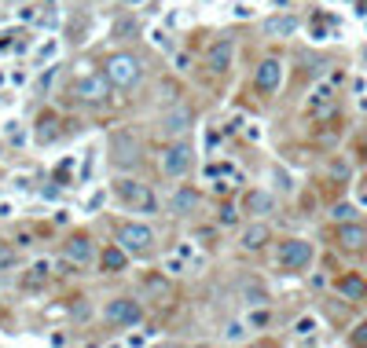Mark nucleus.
I'll return each mask as SVG.
<instances>
[{
    "label": "nucleus",
    "instance_id": "6ab92c4d",
    "mask_svg": "<svg viewBox=\"0 0 367 348\" xmlns=\"http://www.w3.org/2000/svg\"><path fill=\"white\" fill-rule=\"evenodd\" d=\"M195 191H191V187H184V191H177V194H172V202H169V209H172V216H187L191 209H195Z\"/></svg>",
    "mask_w": 367,
    "mask_h": 348
},
{
    "label": "nucleus",
    "instance_id": "4468645a",
    "mask_svg": "<svg viewBox=\"0 0 367 348\" xmlns=\"http://www.w3.org/2000/svg\"><path fill=\"white\" fill-rule=\"evenodd\" d=\"M67 257L74 260V264H89V260L96 257V246H92V238H84V235H74L70 242H67Z\"/></svg>",
    "mask_w": 367,
    "mask_h": 348
},
{
    "label": "nucleus",
    "instance_id": "5701e85b",
    "mask_svg": "<svg viewBox=\"0 0 367 348\" xmlns=\"http://www.w3.org/2000/svg\"><path fill=\"white\" fill-rule=\"evenodd\" d=\"M48 275H52V264H48V260H37V264L30 268V275H26V286H40Z\"/></svg>",
    "mask_w": 367,
    "mask_h": 348
},
{
    "label": "nucleus",
    "instance_id": "7ed1b4c3",
    "mask_svg": "<svg viewBox=\"0 0 367 348\" xmlns=\"http://www.w3.org/2000/svg\"><path fill=\"white\" fill-rule=\"evenodd\" d=\"M191 125H195V111H191L187 103H177V106H169V111L158 118V133L165 140H180L184 133H191Z\"/></svg>",
    "mask_w": 367,
    "mask_h": 348
},
{
    "label": "nucleus",
    "instance_id": "39448f33",
    "mask_svg": "<svg viewBox=\"0 0 367 348\" xmlns=\"http://www.w3.org/2000/svg\"><path fill=\"white\" fill-rule=\"evenodd\" d=\"M191 162H195V150H191V143H184V140H172L158 155V165H162L165 176H184L191 169Z\"/></svg>",
    "mask_w": 367,
    "mask_h": 348
},
{
    "label": "nucleus",
    "instance_id": "f704fd0d",
    "mask_svg": "<svg viewBox=\"0 0 367 348\" xmlns=\"http://www.w3.org/2000/svg\"><path fill=\"white\" fill-rule=\"evenodd\" d=\"M121 4H125V8H136V4H143V0H121Z\"/></svg>",
    "mask_w": 367,
    "mask_h": 348
},
{
    "label": "nucleus",
    "instance_id": "dca6fc26",
    "mask_svg": "<svg viewBox=\"0 0 367 348\" xmlns=\"http://www.w3.org/2000/svg\"><path fill=\"white\" fill-rule=\"evenodd\" d=\"M331 103H334V89H331V81H323V84H316L312 96H309V114H323Z\"/></svg>",
    "mask_w": 367,
    "mask_h": 348
},
{
    "label": "nucleus",
    "instance_id": "bb28decb",
    "mask_svg": "<svg viewBox=\"0 0 367 348\" xmlns=\"http://www.w3.org/2000/svg\"><path fill=\"white\" fill-rule=\"evenodd\" d=\"M52 125H55L52 118H48V121L40 118V125H37V140H40V143H52V140H55V128H52Z\"/></svg>",
    "mask_w": 367,
    "mask_h": 348
},
{
    "label": "nucleus",
    "instance_id": "cd10ccee",
    "mask_svg": "<svg viewBox=\"0 0 367 348\" xmlns=\"http://www.w3.org/2000/svg\"><path fill=\"white\" fill-rule=\"evenodd\" d=\"M15 246H18V249H30V246H33V235H30V231H18V235H15Z\"/></svg>",
    "mask_w": 367,
    "mask_h": 348
},
{
    "label": "nucleus",
    "instance_id": "7c9ffc66",
    "mask_svg": "<svg viewBox=\"0 0 367 348\" xmlns=\"http://www.w3.org/2000/svg\"><path fill=\"white\" fill-rule=\"evenodd\" d=\"M353 344H367V322H360L353 330Z\"/></svg>",
    "mask_w": 367,
    "mask_h": 348
},
{
    "label": "nucleus",
    "instance_id": "c756f323",
    "mask_svg": "<svg viewBox=\"0 0 367 348\" xmlns=\"http://www.w3.org/2000/svg\"><path fill=\"white\" fill-rule=\"evenodd\" d=\"M165 268H169L172 275H184V264H180V257H165Z\"/></svg>",
    "mask_w": 367,
    "mask_h": 348
},
{
    "label": "nucleus",
    "instance_id": "72a5a7b5",
    "mask_svg": "<svg viewBox=\"0 0 367 348\" xmlns=\"http://www.w3.org/2000/svg\"><path fill=\"white\" fill-rule=\"evenodd\" d=\"M150 40H155V45H158V48H165V52H169V37H165V33H162V30H158V33H155V37H150Z\"/></svg>",
    "mask_w": 367,
    "mask_h": 348
},
{
    "label": "nucleus",
    "instance_id": "393cba45",
    "mask_svg": "<svg viewBox=\"0 0 367 348\" xmlns=\"http://www.w3.org/2000/svg\"><path fill=\"white\" fill-rule=\"evenodd\" d=\"M331 216H334V224H345V220H356V206H349V202H341V206H334V209H331Z\"/></svg>",
    "mask_w": 367,
    "mask_h": 348
},
{
    "label": "nucleus",
    "instance_id": "a211bd4d",
    "mask_svg": "<svg viewBox=\"0 0 367 348\" xmlns=\"http://www.w3.org/2000/svg\"><path fill=\"white\" fill-rule=\"evenodd\" d=\"M338 290H341V297H349V301H363L367 297V282L360 275H345L338 282Z\"/></svg>",
    "mask_w": 367,
    "mask_h": 348
},
{
    "label": "nucleus",
    "instance_id": "412c9836",
    "mask_svg": "<svg viewBox=\"0 0 367 348\" xmlns=\"http://www.w3.org/2000/svg\"><path fill=\"white\" fill-rule=\"evenodd\" d=\"M316 330H319V322H316L312 315H301V319L294 322V337H297V341H312Z\"/></svg>",
    "mask_w": 367,
    "mask_h": 348
},
{
    "label": "nucleus",
    "instance_id": "f257e3e1",
    "mask_svg": "<svg viewBox=\"0 0 367 348\" xmlns=\"http://www.w3.org/2000/svg\"><path fill=\"white\" fill-rule=\"evenodd\" d=\"M118 198L133 209V213H147V216L158 213L155 191H150L147 184H140V180H118Z\"/></svg>",
    "mask_w": 367,
    "mask_h": 348
},
{
    "label": "nucleus",
    "instance_id": "f8f14e48",
    "mask_svg": "<svg viewBox=\"0 0 367 348\" xmlns=\"http://www.w3.org/2000/svg\"><path fill=\"white\" fill-rule=\"evenodd\" d=\"M243 209H246L250 216H265V213L275 209V198H272L268 191H246V194H243Z\"/></svg>",
    "mask_w": 367,
    "mask_h": 348
},
{
    "label": "nucleus",
    "instance_id": "c85d7f7f",
    "mask_svg": "<svg viewBox=\"0 0 367 348\" xmlns=\"http://www.w3.org/2000/svg\"><path fill=\"white\" fill-rule=\"evenodd\" d=\"M172 62H177V70H191V55H184V52H177V55H172Z\"/></svg>",
    "mask_w": 367,
    "mask_h": 348
},
{
    "label": "nucleus",
    "instance_id": "6e6552de",
    "mask_svg": "<svg viewBox=\"0 0 367 348\" xmlns=\"http://www.w3.org/2000/svg\"><path fill=\"white\" fill-rule=\"evenodd\" d=\"M150 242H155V231H150L147 224H125V228L118 231V246H121L125 253H147Z\"/></svg>",
    "mask_w": 367,
    "mask_h": 348
},
{
    "label": "nucleus",
    "instance_id": "1a4fd4ad",
    "mask_svg": "<svg viewBox=\"0 0 367 348\" xmlns=\"http://www.w3.org/2000/svg\"><path fill=\"white\" fill-rule=\"evenodd\" d=\"M253 84H257V92H275L279 84H283V62L279 59H261L257 62V70H253Z\"/></svg>",
    "mask_w": 367,
    "mask_h": 348
},
{
    "label": "nucleus",
    "instance_id": "f03ea898",
    "mask_svg": "<svg viewBox=\"0 0 367 348\" xmlns=\"http://www.w3.org/2000/svg\"><path fill=\"white\" fill-rule=\"evenodd\" d=\"M312 257H316L312 242H305V238H287V242L279 246V253H275V264L283 271H305L312 264Z\"/></svg>",
    "mask_w": 367,
    "mask_h": 348
},
{
    "label": "nucleus",
    "instance_id": "2f4dec72",
    "mask_svg": "<svg viewBox=\"0 0 367 348\" xmlns=\"http://www.w3.org/2000/svg\"><path fill=\"white\" fill-rule=\"evenodd\" d=\"M235 220H239V213H235L231 206H224L221 209V224H235Z\"/></svg>",
    "mask_w": 367,
    "mask_h": 348
},
{
    "label": "nucleus",
    "instance_id": "20e7f679",
    "mask_svg": "<svg viewBox=\"0 0 367 348\" xmlns=\"http://www.w3.org/2000/svg\"><path fill=\"white\" fill-rule=\"evenodd\" d=\"M106 77H111L118 89H136L140 77H143V67H140V59L136 55H114L111 62H106Z\"/></svg>",
    "mask_w": 367,
    "mask_h": 348
},
{
    "label": "nucleus",
    "instance_id": "f3484780",
    "mask_svg": "<svg viewBox=\"0 0 367 348\" xmlns=\"http://www.w3.org/2000/svg\"><path fill=\"white\" fill-rule=\"evenodd\" d=\"M297 30V18L294 15H272V18H265V33L268 37H290Z\"/></svg>",
    "mask_w": 367,
    "mask_h": 348
},
{
    "label": "nucleus",
    "instance_id": "9d476101",
    "mask_svg": "<svg viewBox=\"0 0 367 348\" xmlns=\"http://www.w3.org/2000/svg\"><path fill=\"white\" fill-rule=\"evenodd\" d=\"M111 84H114L111 77H103V74H92V77H81L74 92H77L84 103H103L106 96H111Z\"/></svg>",
    "mask_w": 367,
    "mask_h": 348
},
{
    "label": "nucleus",
    "instance_id": "9b49d317",
    "mask_svg": "<svg viewBox=\"0 0 367 348\" xmlns=\"http://www.w3.org/2000/svg\"><path fill=\"white\" fill-rule=\"evenodd\" d=\"M338 246L341 249H363L367 246V228L363 224H356V220H345V224H338Z\"/></svg>",
    "mask_w": 367,
    "mask_h": 348
},
{
    "label": "nucleus",
    "instance_id": "aec40b11",
    "mask_svg": "<svg viewBox=\"0 0 367 348\" xmlns=\"http://www.w3.org/2000/svg\"><path fill=\"white\" fill-rule=\"evenodd\" d=\"M125 260H128V253L121 249V246H111V249H103V271H121L125 268Z\"/></svg>",
    "mask_w": 367,
    "mask_h": 348
},
{
    "label": "nucleus",
    "instance_id": "2eb2a0df",
    "mask_svg": "<svg viewBox=\"0 0 367 348\" xmlns=\"http://www.w3.org/2000/svg\"><path fill=\"white\" fill-rule=\"evenodd\" d=\"M268 238H272V228H268V224H250V228L243 231V238H239V246H243V249H261Z\"/></svg>",
    "mask_w": 367,
    "mask_h": 348
},
{
    "label": "nucleus",
    "instance_id": "b1692460",
    "mask_svg": "<svg viewBox=\"0 0 367 348\" xmlns=\"http://www.w3.org/2000/svg\"><path fill=\"white\" fill-rule=\"evenodd\" d=\"M246 326H250V322H228V326H224V341H246V337H250Z\"/></svg>",
    "mask_w": 367,
    "mask_h": 348
},
{
    "label": "nucleus",
    "instance_id": "0eeeda50",
    "mask_svg": "<svg viewBox=\"0 0 367 348\" xmlns=\"http://www.w3.org/2000/svg\"><path fill=\"white\" fill-rule=\"evenodd\" d=\"M111 162L118 169H133L140 162V143L133 140V133H114L111 136Z\"/></svg>",
    "mask_w": 367,
    "mask_h": 348
},
{
    "label": "nucleus",
    "instance_id": "4be33fe9",
    "mask_svg": "<svg viewBox=\"0 0 367 348\" xmlns=\"http://www.w3.org/2000/svg\"><path fill=\"white\" fill-rule=\"evenodd\" d=\"M243 301L250 304V308H265V304H268V293L257 286V282H246V286H243Z\"/></svg>",
    "mask_w": 367,
    "mask_h": 348
},
{
    "label": "nucleus",
    "instance_id": "473e14b6",
    "mask_svg": "<svg viewBox=\"0 0 367 348\" xmlns=\"http://www.w3.org/2000/svg\"><path fill=\"white\" fill-rule=\"evenodd\" d=\"M246 322H250V326H265V322H268V312H253Z\"/></svg>",
    "mask_w": 367,
    "mask_h": 348
},
{
    "label": "nucleus",
    "instance_id": "ddd939ff",
    "mask_svg": "<svg viewBox=\"0 0 367 348\" xmlns=\"http://www.w3.org/2000/svg\"><path fill=\"white\" fill-rule=\"evenodd\" d=\"M231 55H235V45L224 37V40H217V45L209 48V70L213 74H224L228 67H231Z\"/></svg>",
    "mask_w": 367,
    "mask_h": 348
},
{
    "label": "nucleus",
    "instance_id": "a878e982",
    "mask_svg": "<svg viewBox=\"0 0 367 348\" xmlns=\"http://www.w3.org/2000/svg\"><path fill=\"white\" fill-rule=\"evenodd\" d=\"M15 268V246L11 242H0V271Z\"/></svg>",
    "mask_w": 367,
    "mask_h": 348
},
{
    "label": "nucleus",
    "instance_id": "423d86ee",
    "mask_svg": "<svg viewBox=\"0 0 367 348\" xmlns=\"http://www.w3.org/2000/svg\"><path fill=\"white\" fill-rule=\"evenodd\" d=\"M103 319L114 322V326H136L143 319V308H140V301H133V297H114L103 308Z\"/></svg>",
    "mask_w": 367,
    "mask_h": 348
}]
</instances>
